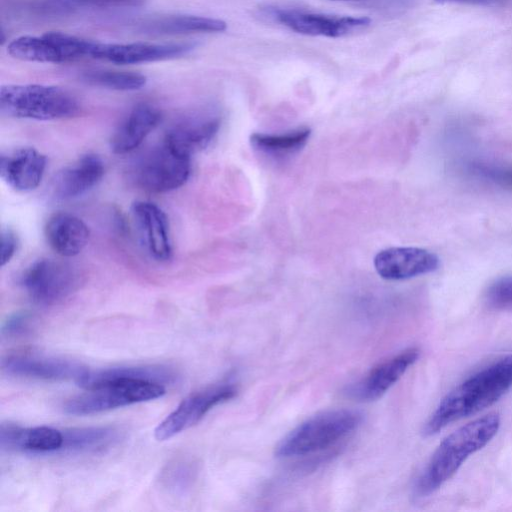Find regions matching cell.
<instances>
[{"instance_id": "obj_1", "label": "cell", "mask_w": 512, "mask_h": 512, "mask_svg": "<svg viewBox=\"0 0 512 512\" xmlns=\"http://www.w3.org/2000/svg\"><path fill=\"white\" fill-rule=\"evenodd\" d=\"M511 387L512 354H509L451 390L425 423L423 434L434 435L447 425L478 413L497 402Z\"/></svg>"}, {"instance_id": "obj_2", "label": "cell", "mask_w": 512, "mask_h": 512, "mask_svg": "<svg viewBox=\"0 0 512 512\" xmlns=\"http://www.w3.org/2000/svg\"><path fill=\"white\" fill-rule=\"evenodd\" d=\"M500 417L490 413L448 435L437 447L415 484V494L426 497L438 490L458 471L465 460L496 435Z\"/></svg>"}, {"instance_id": "obj_3", "label": "cell", "mask_w": 512, "mask_h": 512, "mask_svg": "<svg viewBox=\"0 0 512 512\" xmlns=\"http://www.w3.org/2000/svg\"><path fill=\"white\" fill-rule=\"evenodd\" d=\"M361 421V413L347 409L317 414L287 434L277 445L276 455L297 457L326 449L352 433Z\"/></svg>"}, {"instance_id": "obj_4", "label": "cell", "mask_w": 512, "mask_h": 512, "mask_svg": "<svg viewBox=\"0 0 512 512\" xmlns=\"http://www.w3.org/2000/svg\"><path fill=\"white\" fill-rule=\"evenodd\" d=\"M78 110L76 98L56 86L25 84L0 88V111L9 117L54 120L71 117Z\"/></svg>"}, {"instance_id": "obj_5", "label": "cell", "mask_w": 512, "mask_h": 512, "mask_svg": "<svg viewBox=\"0 0 512 512\" xmlns=\"http://www.w3.org/2000/svg\"><path fill=\"white\" fill-rule=\"evenodd\" d=\"M165 385L140 379H121L69 399L63 406L65 413L84 416L146 402L162 397Z\"/></svg>"}, {"instance_id": "obj_6", "label": "cell", "mask_w": 512, "mask_h": 512, "mask_svg": "<svg viewBox=\"0 0 512 512\" xmlns=\"http://www.w3.org/2000/svg\"><path fill=\"white\" fill-rule=\"evenodd\" d=\"M81 283L79 272L70 264L39 259L22 274L20 284L36 304L52 306L71 296Z\"/></svg>"}, {"instance_id": "obj_7", "label": "cell", "mask_w": 512, "mask_h": 512, "mask_svg": "<svg viewBox=\"0 0 512 512\" xmlns=\"http://www.w3.org/2000/svg\"><path fill=\"white\" fill-rule=\"evenodd\" d=\"M94 42L63 32L41 36L25 35L13 39L7 52L13 58L41 63H67L90 58Z\"/></svg>"}, {"instance_id": "obj_8", "label": "cell", "mask_w": 512, "mask_h": 512, "mask_svg": "<svg viewBox=\"0 0 512 512\" xmlns=\"http://www.w3.org/2000/svg\"><path fill=\"white\" fill-rule=\"evenodd\" d=\"M190 156L163 142L150 150L137 163L134 179L143 189L163 193L181 187L191 171Z\"/></svg>"}, {"instance_id": "obj_9", "label": "cell", "mask_w": 512, "mask_h": 512, "mask_svg": "<svg viewBox=\"0 0 512 512\" xmlns=\"http://www.w3.org/2000/svg\"><path fill=\"white\" fill-rule=\"evenodd\" d=\"M236 394V385L224 382L187 396L157 425L155 438L165 441L193 427L213 407L234 398Z\"/></svg>"}, {"instance_id": "obj_10", "label": "cell", "mask_w": 512, "mask_h": 512, "mask_svg": "<svg viewBox=\"0 0 512 512\" xmlns=\"http://www.w3.org/2000/svg\"><path fill=\"white\" fill-rule=\"evenodd\" d=\"M187 43H98L94 42L91 58L128 65L174 59L193 49Z\"/></svg>"}, {"instance_id": "obj_11", "label": "cell", "mask_w": 512, "mask_h": 512, "mask_svg": "<svg viewBox=\"0 0 512 512\" xmlns=\"http://www.w3.org/2000/svg\"><path fill=\"white\" fill-rule=\"evenodd\" d=\"M270 15L297 33L332 38L365 28L371 22L368 17L328 16L298 10L271 9Z\"/></svg>"}, {"instance_id": "obj_12", "label": "cell", "mask_w": 512, "mask_h": 512, "mask_svg": "<svg viewBox=\"0 0 512 512\" xmlns=\"http://www.w3.org/2000/svg\"><path fill=\"white\" fill-rule=\"evenodd\" d=\"M3 371L11 376L45 380L77 382L87 370L78 362L34 354H12L2 361Z\"/></svg>"}, {"instance_id": "obj_13", "label": "cell", "mask_w": 512, "mask_h": 512, "mask_svg": "<svg viewBox=\"0 0 512 512\" xmlns=\"http://www.w3.org/2000/svg\"><path fill=\"white\" fill-rule=\"evenodd\" d=\"M439 257L423 248L392 247L377 253L374 267L387 280H405L437 270Z\"/></svg>"}, {"instance_id": "obj_14", "label": "cell", "mask_w": 512, "mask_h": 512, "mask_svg": "<svg viewBox=\"0 0 512 512\" xmlns=\"http://www.w3.org/2000/svg\"><path fill=\"white\" fill-rule=\"evenodd\" d=\"M419 357V350L410 348L378 364L362 379L351 384L346 394L357 401H373L385 394L413 365Z\"/></svg>"}, {"instance_id": "obj_15", "label": "cell", "mask_w": 512, "mask_h": 512, "mask_svg": "<svg viewBox=\"0 0 512 512\" xmlns=\"http://www.w3.org/2000/svg\"><path fill=\"white\" fill-rule=\"evenodd\" d=\"M131 213L149 255L157 261H168L172 257V244L164 211L152 202L136 201Z\"/></svg>"}, {"instance_id": "obj_16", "label": "cell", "mask_w": 512, "mask_h": 512, "mask_svg": "<svg viewBox=\"0 0 512 512\" xmlns=\"http://www.w3.org/2000/svg\"><path fill=\"white\" fill-rule=\"evenodd\" d=\"M64 432L50 426L22 427L15 423H2L0 447L9 452L51 454L62 452Z\"/></svg>"}, {"instance_id": "obj_17", "label": "cell", "mask_w": 512, "mask_h": 512, "mask_svg": "<svg viewBox=\"0 0 512 512\" xmlns=\"http://www.w3.org/2000/svg\"><path fill=\"white\" fill-rule=\"evenodd\" d=\"M46 157L31 147H22L0 156L1 178L21 192L35 189L46 168Z\"/></svg>"}, {"instance_id": "obj_18", "label": "cell", "mask_w": 512, "mask_h": 512, "mask_svg": "<svg viewBox=\"0 0 512 512\" xmlns=\"http://www.w3.org/2000/svg\"><path fill=\"white\" fill-rule=\"evenodd\" d=\"M104 175V163L96 154H86L60 170L52 182L59 199L78 197L92 189Z\"/></svg>"}, {"instance_id": "obj_19", "label": "cell", "mask_w": 512, "mask_h": 512, "mask_svg": "<svg viewBox=\"0 0 512 512\" xmlns=\"http://www.w3.org/2000/svg\"><path fill=\"white\" fill-rule=\"evenodd\" d=\"M161 121L160 111L147 103L136 105L114 132L110 146L116 154L136 149Z\"/></svg>"}, {"instance_id": "obj_20", "label": "cell", "mask_w": 512, "mask_h": 512, "mask_svg": "<svg viewBox=\"0 0 512 512\" xmlns=\"http://www.w3.org/2000/svg\"><path fill=\"white\" fill-rule=\"evenodd\" d=\"M88 226L77 216L69 213L53 214L45 225L49 246L59 255L72 257L79 254L89 240Z\"/></svg>"}, {"instance_id": "obj_21", "label": "cell", "mask_w": 512, "mask_h": 512, "mask_svg": "<svg viewBox=\"0 0 512 512\" xmlns=\"http://www.w3.org/2000/svg\"><path fill=\"white\" fill-rule=\"evenodd\" d=\"M219 127L220 119L216 116L187 119L172 127L164 141L178 152L191 157L208 146Z\"/></svg>"}, {"instance_id": "obj_22", "label": "cell", "mask_w": 512, "mask_h": 512, "mask_svg": "<svg viewBox=\"0 0 512 512\" xmlns=\"http://www.w3.org/2000/svg\"><path fill=\"white\" fill-rule=\"evenodd\" d=\"M176 377V373L165 366H121L97 370L87 369L76 383L85 390H88L121 379L148 380L166 385L173 383Z\"/></svg>"}, {"instance_id": "obj_23", "label": "cell", "mask_w": 512, "mask_h": 512, "mask_svg": "<svg viewBox=\"0 0 512 512\" xmlns=\"http://www.w3.org/2000/svg\"><path fill=\"white\" fill-rule=\"evenodd\" d=\"M62 452L95 453L109 449L121 439V432L112 426H93L63 430Z\"/></svg>"}, {"instance_id": "obj_24", "label": "cell", "mask_w": 512, "mask_h": 512, "mask_svg": "<svg viewBox=\"0 0 512 512\" xmlns=\"http://www.w3.org/2000/svg\"><path fill=\"white\" fill-rule=\"evenodd\" d=\"M226 28V22L221 19L195 15L166 16L144 23L145 31L157 34L212 33Z\"/></svg>"}, {"instance_id": "obj_25", "label": "cell", "mask_w": 512, "mask_h": 512, "mask_svg": "<svg viewBox=\"0 0 512 512\" xmlns=\"http://www.w3.org/2000/svg\"><path fill=\"white\" fill-rule=\"evenodd\" d=\"M311 129L301 127L283 134L253 133L251 145L261 153L271 156H287L300 151L307 143Z\"/></svg>"}, {"instance_id": "obj_26", "label": "cell", "mask_w": 512, "mask_h": 512, "mask_svg": "<svg viewBox=\"0 0 512 512\" xmlns=\"http://www.w3.org/2000/svg\"><path fill=\"white\" fill-rule=\"evenodd\" d=\"M196 475V463L188 457H178L170 461L162 470L160 483L171 494L183 496L193 486Z\"/></svg>"}, {"instance_id": "obj_27", "label": "cell", "mask_w": 512, "mask_h": 512, "mask_svg": "<svg viewBox=\"0 0 512 512\" xmlns=\"http://www.w3.org/2000/svg\"><path fill=\"white\" fill-rule=\"evenodd\" d=\"M83 79L96 86L118 90L134 91L146 85L147 78L131 71L94 70L83 74Z\"/></svg>"}, {"instance_id": "obj_28", "label": "cell", "mask_w": 512, "mask_h": 512, "mask_svg": "<svg viewBox=\"0 0 512 512\" xmlns=\"http://www.w3.org/2000/svg\"><path fill=\"white\" fill-rule=\"evenodd\" d=\"M465 170L481 181L512 190V163L473 160L465 164Z\"/></svg>"}, {"instance_id": "obj_29", "label": "cell", "mask_w": 512, "mask_h": 512, "mask_svg": "<svg viewBox=\"0 0 512 512\" xmlns=\"http://www.w3.org/2000/svg\"><path fill=\"white\" fill-rule=\"evenodd\" d=\"M485 303L496 310H512V275L493 281L485 291Z\"/></svg>"}, {"instance_id": "obj_30", "label": "cell", "mask_w": 512, "mask_h": 512, "mask_svg": "<svg viewBox=\"0 0 512 512\" xmlns=\"http://www.w3.org/2000/svg\"><path fill=\"white\" fill-rule=\"evenodd\" d=\"M34 318L28 311L12 313L4 321L1 332L3 336L14 338L28 334L33 327Z\"/></svg>"}, {"instance_id": "obj_31", "label": "cell", "mask_w": 512, "mask_h": 512, "mask_svg": "<svg viewBox=\"0 0 512 512\" xmlns=\"http://www.w3.org/2000/svg\"><path fill=\"white\" fill-rule=\"evenodd\" d=\"M18 240L10 229L3 230L1 233V266L7 264L14 256L17 249Z\"/></svg>"}, {"instance_id": "obj_32", "label": "cell", "mask_w": 512, "mask_h": 512, "mask_svg": "<svg viewBox=\"0 0 512 512\" xmlns=\"http://www.w3.org/2000/svg\"><path fill=\"white\" fill-rule=\"evenodd\" d=\"M439 3L490 4L499 0H435Z\"/></svg>"}, {"instance_id": "obj_33", "label": "cell", "mask_w": 512, "mask_h": 512, "mask_svg": "<svg viewBox=\"0 0 512 512\" xmlns=\"http://www.w3.org/2000/svg\"><path fill=\"white\" fill-rule=\"evenodd\" d=\"M342 1H349V0H342Z\"/></svg>"}]
</instances>
